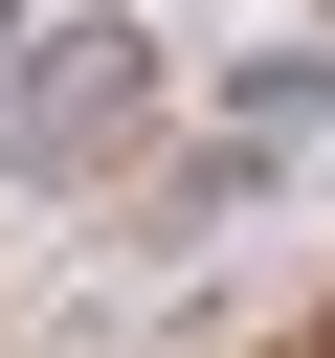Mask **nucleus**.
<instances>
[{
  "mask_svg": "<svg viewBox=\"0 0 335 358\" xmlns=\"http://www.w3.org/2000/svg\"><path fill=\"white\" fill-rule=\"evenodd\" d=\"M134 134H156V67H134V22H67V67L22 90V157H45V179H112Z\"/></svg>",
  "mask_w": 335,
  "mask_h": 358,
  "instance_id": "1",
  "label": "nucleus"
},
{
  "mask_svg": "<svg viewBox=\"0 0 335 358\" xmlns=\"http://www.w3.org/2000/svg\"><path fill=\"white\" fill-rule=\"evenodd\" d=\"M313 112H335V45H268V67L223 90V157H268V134H313Z\"/></svg>",
  "mask_w": 335,
  "mask_h": 358,
  "instance_id": "2",
  "label": "nucleus"
}]
</instances>
